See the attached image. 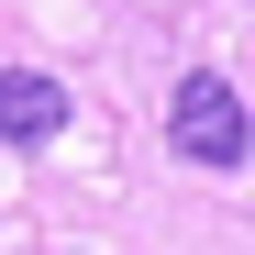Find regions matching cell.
Returning <instances> with one entry per match:
<instances>
[{
    "mask_svg": "<svg viewBox=\"0 0 255 255\" xmlns=\"http://www.w3.org/2000/svg\"><path fill=\"white\" fill-rule=\"evenodd\" d=\"M166 144H178L189 166H244L255 155V111L222 67H189L178 89H166Z\"/></svg>",
    "mask_w": 255,
    "mask_h": 255,
    "instance_id": "obj_1",
    "label": "cell"
},
{
    "mask_svg": "<svg viewBox=\"0 0 255 255\" xmlns=\"http://www.w3.org/2000/svg\"><path fill=\"white\" fill-rule=\"evenodd\" d=\"M67 133V89L45 67H0V144H56Z\"/></svg>",
    "mask_w": 255,
    "mask_h": 255,
    "instance_id": "obj_2",
    "label": "cell"
}]
</instances>
